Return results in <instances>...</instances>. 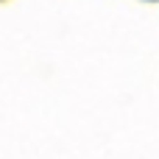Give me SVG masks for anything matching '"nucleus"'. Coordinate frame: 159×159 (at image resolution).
Segmentation results:
<instances>
[]
</instances>
